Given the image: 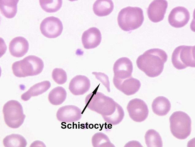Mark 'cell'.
<instances>
[{
  "label": "cell",
  "mask_w": 195,
  "mask_h": 147,
  "mask_svg": "<svg viewBox=\"0 0 195 147\" xmlns=\"http://www.w3.org/2000/svg\"><path fill=\"white\" fill-rule=\"evenodd\" d=\"M168 55L164 50L158 48L147 50L137 58L136 63L139 69L148 77H156L162 72Z\"/></svg>",
  "instance_id": "obj_1"
},
{
  "label": "cell",
  "mask_w": 195,
  "mask_h": 147,
  "mask_svg": "<svg viewBox=\"0 0 195 147\" xmlns=\"http://www.w3.org/2000/svg\"><path fill=\"white\" fill-rule=\"evenodd\" d=\"M85 103L88 108L102 117L113 114L119 104L112 98L98 92L88 95L85 98Z\"/></svg>",
  "instance_id": "obj_2"
},
{
  "label": "cell",
  "mask_w": 195,
  "mask_h": 147,
  "mask_svg": "<svg viewBox=\"0 0 195 147\" xmlns=\"http://www.w3.org/2000/svg\"><path fill=\"white\" fill-rule=\"evenodd\" d=\"M44 67V62L41 58L34 55H29L13 62L12 70L15 76L24 77L39 74Z\"/></svg>",
  "instance_id": "obj_3"
},
{
  "label": "cell",
  "mask_w": 195,
  "mask_h": 147,
  "mask_svg": "<svg viewBox=\"0 0 195 147\" xmlns=\"http://www.w3.org/2000/svg\"><path fill=\"white\" fill-rule=\"evenodd\" d=\"M117 19L118 25L122 30L127 32L134 30L143 22V10L138 7H126L119 12Z\"/></svg>",
  "instance_id": "obj_4"
},
{
  "label": "cell",
  "mask_w": 195,
  "mask_h": 147,
  "mask_svg": "<svg viewBox=\"0 0 195 147\" xmlns=\"http://www.w3.org/2000/svg\"><path fill=\"white\" fill-rule=\"evenodd\" d=\"M170 128L173 135L181 140L186 138L191 131V120L184 112L178 111L173 113L169 118Z\"/></svg>",
  "instance_id": "obj_5"
},
{
  "label": "cell",
  "mask_w": 195,
  "mask_h": 147,
  "mask_svg": "<svg viewBox=\"0 0 195 147\" xmlns=\"http://www.w3.org/2000/svg\"><path fill=\"white\" fill-rule=\"evenodd\" d=\"M6 124L10 128H19L23 123L25 118L22 106L18 101L11 100L4 105L3 109Z\"/></svg>",
  "instance_id": "obj_6"
},
{
  "label": "cell",
  "mask_w": 195,
  "mask_h": 147,
  "mask_svg": "<svg viewBox=\"0 0 195 147\" xmlns=\"http://www.w3.org/2000/svg\"><path fill=\"white\" fill-rule=\"evenodd\" d=\"M195 46L181 45L174 51L171 57L172 64L178 70L187 67H195Z\"/></svg>",
  "instance_id": "obj_7"
},
{
  "label": "cell",
  "mask_w": 195,
  "mask_h": 147,
  "mask_svg": "<svg viewBox=\"0 0 195 147\" xmlns=\"http://www.w3.org/2000/svg\"><path fill=\"white\" fill-rule=\"evenodd\" d=\"M63 28L62 23L59 18L53 16L47 17L41 21L40 29L45 37L53 38L60 35Z\"/></svg>",
  "instance_id": "obj_8"
},
{
  "label": "cell",
  "mask_w": 195,
  "mask_h": 147,
  "mask_svg": "<svg viewBox=\"0 0 195 147\" xmlns=\"http://www.w3.org/2000/svg\"><path fill=\"white\" fill-rule=\"evenodd\" d=\"M127 108L130 117L135 122H142L148 117V107L145 102L140 99L135 98L130 100Z\"/></svg>",
  "instance_id": "obj_9"
},
{
  "label": "cell",
  "mask_w": 195,
  "mask_h": 147,
  "mask_svg": "<svg viewBox=\"0 0 195 147\" xmlns=\"http://www.w3.org/2000/svg\"><path fill=\"white\" fill-rule=\"evenodd\" d=\"M190 13L186 8L178 6L173 8L169 13L168 21L172 26L180 28L187 24L190 19Z\"/></svg>",
  "instance_id": "obj_10"
},
{
  "label": "cell",
  "mask_w": 195,
  "mask_h": 147,
  "mask_svg": "<svg viewBox=\"0 0 195 147\" xmlns=\"http://www.w3.org/2000/svg\"><path fill=\"white\" fill-rule=\"evenodd\" d=\"M133 64L128 58H119L115 62L113 66V78L124 80L131 77L133 71Z\"/></svg>",
  "instance_id": "obj_11"
},
{
  "label": "cell",
  "mask_w": 195,
  "mask_h": 147,
  "mask_svg": "<svg viewBox=\"0 0 195 147\" xmlns=\"http://www.w3.org/2000/svg\"><path fill=\"white\" fill-rule=\"evenodd\" d=\"M168 2L165 0H155L149 4L147 10L149 19L155 23L158 22L164 18L168 7Z\"/></svg>",
  "instance_id": "obj_12"
},
{
  "label": "cell",
  "mask_w": 195,
  "mask_h": 147,
  "mask_svg": "<svg viewBox=\"0 0 195 147\" xmlns=\"http://www.w3.org/2000/svg\"><path fill=\"white\" fill-rule=\"evenodd\" d=\"M82 116L81 110L77 106L67 105L62 107L56 113L57 119L61 122L72 123L80 120Z\"/></svg>",
  "instance_id": "obj_13"
},
{
  "label": "cell",
  "mask_w": 195,
  "mask_h": 147,
  "mask_svg": "<svg viewBox=\"0 0 195 147\" xmlns=\"http://www.w3.org/2000/svg\"><path fill=\"white\" fill-rule=\"evenodd\" d=\"M113 81L117 89L127 96L134 94L141 87L140 81L132 76L122 80L113 78Z\"/></svg>",
  "instance_id": "obj_14"
},
{
  "label": "cell",
  "mask_w": 195,
  "mask_h": 147,
  "mask_svg": "<svg viewBox=\"0 0 195 147\" xmlns=\"http://www.w3.org/2000/svg\"><path fill=\"white\" fill-rule=\"evenodd\" d=\"M90 86V81L87 77L84 75H78L71 80L69 89L74 95H81L86 92Z\"/></svg>",
  "instance_id": "obj_15"
},
{
  "label": "cell",
  "mask_w": 195,
  "mask_h": 147,
  "mask_svg": "<svg viewBox=\"0 0 195 147\" xmlns=\"http://www.w3.org/2000/svg\"><path fill=\"white\" fill-rule=\"evenodd\" d=\"M101 35L100 30L96 27H91L82 33V41L84 47L86 49L95 48L101 42Z\"/></svg>",
  "instance_id": "obj_16"
},
{
  "label": "cell",
  "mask_w": 195,
  "mask_h": 147,
  "mask_svg": "<svg viewBox=\"0 0 195 147\" xmlns=\"http://www.w3.org/2000/svg\"><path fill=\"white\" fill-rule=\"evenodd\" d=\"M29 49L28 40L21 36L16 37L10 41L9 50L11 55L16 57H21L24 55Z\"/></svg>",
  "instance_id": "obj_17"
},
{
  "label": "cell",
  "mask_w": 195,
  "mask_h": 147,
  "mask_svg": "<svg viewBox=\"0 0 195 147\" xmlns=\"http://www.w3.org/2000/svg\"><path fill=\"white\" fill-rule=\"evenodd\" d=\"M51 86V83L48 81H45L36 83L21 95V99L24 101H28L32 96H38L46 92L49 89Z\"/></svg>",
  "instance_id": "obj_18"
},
{
  "label": "cell",
  "mask_w": 195,
  "mask_h": 147,
  "mask_svg": "<svg viewBox=\"0 0 195 147\" xmlns=\"http://www.w3.org/2000/svg\"><path fill=\"white\" fill-rule=\"evenodd\" d=\"M153 111L160 116L166 115L170 110L171 105L169 100L166 97L160 96L156 98L152 104Z\"/></svg>",
  "instance_id": "obj_19"
},
{
  "label": "cell",
  "mask_w": 195,
  "mask_h": 147,
  "mask_svg": "<svg viewBox=\"0 0 195 147\" xmlns=\"http://www.w3.org/2000/svg\"><path fill=\"white\" fill-rule=\"evenodd\" d=\"M114 8V4L111 0H97L94 2L93 9L97 16L103 17L110 13Z\"/></svg>",
  "instance_id": "obj_20"
},
{
  "label": "cell",
  "mask_w": 195,
  "mask_h": 147,
  "mask_svg": "<svg viewBox=\"0 0 195 147\" xmlns=\"http://www.w3.org/2000/svg\"><path fill=\"white\" fill-rule=\"evenodd\" d=\"M18 0H0L1 13L6 17L12 18L16 15L17 11Z\"/></svg>",
  "instance_id": "obj_21"
},
{
  "label": "cell",
  "mask_w": 195,
  "mask_h": 147,
  "mask_svg": "<svg viewBox=\"0 0 195 147\" xmlns=\"http://www.w3.org/2000/svg\"><path fill=\"white\" fill-rule=\"evenodd\" d=\"M67 96L65 89L61 86L53 89L49 93L48 99L49 102L55 105H59L65 100Z\"/></svg>",
  "instance_id": "obj_22"
},
{
  "label": "cell",
  "mask_w": 195,
  "mask_h": 147,
  "mask_svg": "<svg viewBox=\"0 0 195 147\" xmlns=\"http://www.w3.org/2000/svg\"><path fill=\"white\" fill-rule=\"evenodd\" d=\"M4 145L6 147H25L27 142L22 135L17 134H12L6 136L3 139Z\"/></svg>",
  "instance_id": "obj_23"
},
{
  "label": "cell",
  "mask_w": 195,
  "mask_h": 147,
  "mask_svg": "<svg viewBox=\"0 0 195 147\" xmlns=\"http://www.w3.org/2000/svg\"><path fill=\"white\" fill-rule=\"evenodd\" d=\"M145 143L148 147H162V141L159 134L155 130H148L145 135Z\"/></svg>",
  "instance_id": "obj_24"
},
{
  "label": "cell",
  "mask_w": 195,
  "mask_h": 147,
  "mask_svg": "<svg viewBox=\"0 0 195 147\" xmlns=\"http://www.w3.org/2000/svg\"><path fill=\"white\" fill-rule=\"evenodd\" d=\"M91 142L94 147H115L111 142L108 137L101 132H98L94 134L92 137Z\"/></svg>",
  "instance_id": "obj_25"
},
{
  "label": "cell",
  "mask_w": 195,
  "mask_h": 147,
  "mask_svg": "<svg viewBox=\"0 0 195 147\" xmlns=\"http://www.w3.org/2000/svg\"><path fill=\"white\" fill-rule=\"evenodd\" d=\"M40 4L45 11L49 13L56 12L61 7L62 0H40Z\"/></svg>",
  "instance_id": "obj_26"
},
{
  "label": "cell",
  "mask_w": 195,
  "mask_h": 147,
  "mask_svg": "<svg viewBox=\"0 0 195 147\" xmlns=\"http://www.w3.org/2000/svg\"><path fill=\"white\" fill-rule=\"evenodd\" d=\"M124 112L122 107L119 104L114 113L110 116H102L105 121L108 123L115 125L118 124L123 119Z\"/></svg>",
  "instance_id": "obj_27"
},
{
  "label": "cell",
  "mask_w": 195,
  "mask_h": 147,
  "mask_svg": "<svg viewBox=\"0 0 195 147\" xmlns=\"http://www.w3.org/2000/svg\"><path fill=\"white\" fill-rule=\"evenodd\" d=\"M52 77L54 81L57 84H64L67 80V76L66 71L60 68H55L52 72Z\"/></svg>",
  "instance_id": "obj_28"
},
{
  "label": "cell",
  "mask_w": 195,
  "mask_h": 147,
  "mask_svg": "<svg viewBox=\"0 0 195 147\" xmlns=\"http://www.w3.org/2000/svg\"><path fill=\"white\" fill-rule=\"evenodd\" d=\"M97 79L100 81L106 87L107 91L110 92V82L108 77L105 73L101 72H93Z\"/></svg>",
  "instance_id": "obj_29"
}]
</instances>
